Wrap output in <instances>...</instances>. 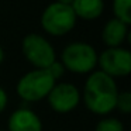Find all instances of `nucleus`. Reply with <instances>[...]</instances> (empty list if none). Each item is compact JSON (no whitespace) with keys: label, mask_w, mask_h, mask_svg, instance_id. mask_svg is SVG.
Returning a JSON list of instances; mask_svg holds the SVG:
<instances>
[{"label":"nucleus","mask_w":131,"mask_h":131,"mask_svg":"<svg viewBox=\"0 0 131 131\" xmlns=\"http://www.w3.org/2000/svg\"><path fill=\"white\" fill-rule=\"evenodd\" d=\"M116 79L102 71H93L88 75L83 90L80 92V100L90 113L96 116H107L116 108V100L118 94Z\"/></svg>","instance_id":"nucleus-1"},{"label":"nucleus","mask_w":131,"mask_h":131,"mask_svg":"<svg viewBox=\"0 0 131 131\" xmlns=\"http://www.w3.org/2000/svg\"><path fill=\"white\" fill-rule=\"evenodd\" d=\"M61 63L65 71L76 75H89L97 66V51L83 41L71 42L61 52Z\"/></svg>","instance_id":"nucleus-2"},{"label":"nucleus","mask_w":131,"mask_h":131,"mask_svg":"<svg viewBox=\"0 0 131 131\" xmlns=\"http://www.w3.org/2000/svg\"><path fill=\"white\" fill-rule=\"evenodd\" d=\"M55 83L47 69H32L18 79L16 92L26 104H30L47 99Z\"/></svg>","instance_id":"nucleus-3"},{"label":"nucleus","mask_w":131,"mask_h":131,"mask_svg":"<svg viewBox=\"0 0 131 131\" xmlns=\"http://www.w3.org/2000/svg\"><path fill=\"white\" fill-rule=\"evenodd\" d=\"M76 16L69 4L63 3H49L41 13L40 23L42 30L52 37L66 35L76 26Z\"/></svg>","instance_id":"nucleus-4"},{"label":"nucleus","mask_w":131,"mask_h":131,"mask_svg":"<svg viewBox=\"0 0 131 131\" xmlns=\"http://www.w3.org/2000/svg\"><path fill=\"white\" fill-rule=\"evenodd\" d=\"M21 51L26 61L31 63L34 69H47L54 61H57L54 45L37 32H30L23 38Z\"/></svg>","instance_id":"nucleus-5"},{"label":"nucleus","mask_w":131,"mask_h":131,"mask_svg":"<svg viewBox=\"0 0 131 131\" xmlns=\"http://www.w3.org/2000/svg\"><path fill=\"white\" fill-rule=\"evenodd\" d=\"M99 71L106 75L116 78H124L131 73V52L127 48H106L102 54L97 55Z\"/></svg>","instance_id":"nucleus-6"},{"label":"nucleus","mask_w":131,"mask_h":131,"mask_svg":"<svg viewBox=\"0 0 131 131\" xmlns=\"http://www.w3.org/2000/svg\"><path fill=\"white\" fill-rule=\"evenodd\" d=\"M47 102L55 113H71L80 103V90L71 82H57L47 96Z\"/></svg>","instance_id":"nucleus-7"},{"label":"nucleus","mask_w":131,"mask_h":131,"mask_svg":"<svg viewBox=\"0 0 131 131\" xmlns=\"http://www.w3.org/2000/svg\"><path fill=\"white\" fill-rule=\"evenodd\" d=\"M6 131H42V121L34 110L23 106L10 114Z\"/></svg>","instance_id":"nucleus-8"},{"label":"nucleus","mask_w":131,"mask_h":131,"mask_svg":"<svg viewBox=\"0 0 131 131\" xmlns=\"http://www.w3.org/2000/svg\"><path fill=\"white\" fill-rule=\"evenodd\" d=\"M128 38V26L117 18H110L103 26L102 41L107 48H117L123 47L125 40Z\"/></svg>","instance_id":"nucleus-9"},{"label":"nucleus","mask_w":131,"mask_h":131,"mask_svg":"<svg viewBox=\"0 0 131 131\" xmlns=\"http://www.w3.org/2000/svg\"><path fill=\"white\" fill-rule=\"evenodd\" d=\"M76 18L82 20H96L104 12V0H73L71 4Z\"/></svg>","instance_id":"nucleus-10"},{"label":"nucleus","mask_w":131,"mask_h":131,"mask_svg":"<svg viewBox=\"0 0 131 131\" xmlns=\"http://www.w3.org/2000/svg\"><path fill=\"white\" fill-rule=\"evenodd\" d=\"M114 18L123 21L124 24H131V0H113Z\"/></svg>","instance_id":"nucleus-11"},{"label":"nucleus","mask_w":131,"mask_h":131,"mask_svg":"<svg viewBox=\"0 0 131 131\" xmlns=\"http://www.w3.org/2000/svg\"><path fill=\"white\" fill-rule=\"evenodd\" d=\"M94 131H124V124L117 117H103L94 125Z\"/></svg>","instance_id":"nucleus-12"},{"label":"nucleus","mask_w":131,"mask_h":131,"mask_svg":"<svg viewBox=\"0 0 131 131\" xmlns=\"http://www.w3.org/2000/svg\"><path fill=\"white\" fill-rule=\"evenodd\" d=\"M123 114H130L131 113V93L128 90L118 92L116 100V108Z\"/></svg>","instance_id":"nucleus-13"},{"label":"nucleus","mask_w":131,"mask_h":131,"mask_svg":"<svg viewBox=\"0 0 131 131\" xmlns=\"http://www.w3.org/2000/svg\"><path fill=\"white\" fill-rule=\"evenodd\" d=\"M47 71H48V73L52 76V79H54L55 82H58V80H59L66 72L65 68H63V65L61 63V61H58V59L54 61V62L47 68Z\"/></svg>","instance_id":"nucleus-14"},{"label":"nucleus","mask_w":131,"mask_h":131,"mask_svg":"<svg viewBox=\"0 0 131 131\" xmlns=\"http://www.w3.org/2000/svg\"><path fill=\"white\" fill-rule=\"evenodd\" d=\"M7 103H9V96H7L6 90H4L2 86H0V114L6 110Z\"/></svg>","instance_id":"nucleus-15"},{"label":"nucleus","mask_w":131,"mask_h":131,"mask_svg":"<svg viewBox=\"0 0 131 131\" xmlns=\"http://www.w3.org/2000/svg\"><path fill=\"white\" fill-rule=\"evenodd\" d=\"M3 61H4V49H3V47L0 45V65L3 63Z\"/></svg>","instance_id":"nucleus-16"},{"label":"nucleus","mask_w":131,"mask_h":131,"mask_svg":"<svg viewBox=\"0 0 131 131\" xmlns=\"http://www.w3.org/2000/svg\"><path fill=\"white\" fill-rule=\"evenodd\" d=\"M55 2H58V3H63V4H69V6L73 3V0H55Z\"/></svg>","instance_id":"nucleus-17"},{"label":"nucleus","mask_w":131,"mask_h":131,"mask_svg":"<svg viewBox=\"0 0 131 131\" xmlns=\"http://www.w3.org/2000/svg\"><path fill=\"white\" fill-rule=\"evenodd\" d=\"M0 131H6V130H0Z\"/></svg>","instance_id":"nucleus-18"}]
</instances>
